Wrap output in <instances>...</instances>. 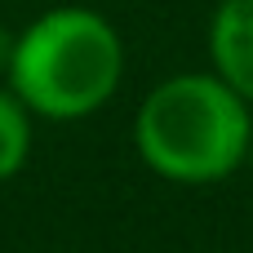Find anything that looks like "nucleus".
<instances>
[{
	"label": "nucleus",
	"mask_w": 253,
	"mask_h": 253,
	"mask_svg": "<svg viewBox=\"0 0 253 253\" xmlns=\"http://www.w3.org/2000/svg\"><path fill=\"white\" fill-rule=\"evenodd\" d=\"M4 67L27 111L44 120H80L116 93L125 49L102 13L49 9L13 40Z\"/></svg>",
	"instance_id": "nucleus-2"
},
{
	"label": "nucleus",
	"mask_w": 253,
	"mask_h": 253,
	"mask_svg": "<svg viewBox=\"0 0 253 253\" xmlns=\"http://www.w3.org/2000/svg\"><path fill=\"white\" fill-rule=\"evenodd\" d=\"M213 71L253 107V0H222L209 27Z\"/></svg>",
	"instance_id": "nucleus-3"
},
{
	"label": "nucleus",
	"mask_w": 253,
	"mask_h": 253,
	"mask_svg": "<svg viewBox=\"0 0 253 253\" xmlns=\"http://www.w3.org/2000/svg\"><path fill=\"white\" fill-rule=\"evenodd\" d=\"M245 165H253V138H249V151H245Z\"/></svg>",
	"instance_id": "nucleus-5"
},
{
	"label": "nucleus",
	"mask_w": 253,
	"mask_h": 253,
	"mask_svg": "<svg viewBox=\"0 0 253 253\" xmlns=\"http://www.w3.org/2000/svg\"><path fill=\"white\" fill-rule=\"evenodd\" d=\"M31 147V125H27V107L13 89H0V182L13 178L27 160Z\"/></svg>",
	"instance_id": "nucleus-4"
},
{
	"label": "nucleus",
	"mask_w": 253,
	"mask_h": 253,
	"mask_svg": "<svg viewBox=\"0 0 253 253\" xmlns=\"http://www.w3.org/2000/svg\"><path fill=\"white\" fill-rule=\"evenodd\" d=\"M253 138L249 102L213 71H187L156 84L133 120V147L160 178L213 182L245 165Z\"/></svg>",
	"instance_id": "nucleus-1"
}]
</instances>
